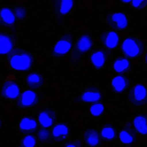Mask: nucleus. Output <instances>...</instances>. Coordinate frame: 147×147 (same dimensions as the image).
I'll list each match as a JSON object with an SVG mask.
<instances>
[{"instance_id": "nucleus-1", "label": "nucleus", "mask_w": 147, "mask_h": 147, "mask_svg": "<svg viewBox=\"0 0 147 147\" xmlns=\"http://www.w3.org/2000/svg\"><path fill=\"white\" fill-rule=\"evenodd\" d=\"M7 61L9 66L14 70L27 71L33 64V58L28 51L21 48H14L9 53Z\"/></svg>"}, {"instance_id": "nucleus-2", "label": "nucleus", "mask_w": 147, "mask_h": 147, "mask_svg": "<svg viewBox=\"0 0 147 147\" xmlns=\"http://www.w3.org/2000/svg\"><path fill=\"white\" fill-rule=\"evenodd\" d=\"M145 49L144 41L135 36L127 37L121 45L123 53L129 59L139 58L144 53Z\"/></svg>"}, {"instance_id": "nucleus-3", "label": "nucleus", "mask_w": 147, "mask_h": 147, "mask_svg": "<svg viewBox=\"0 0 147 147\" xmlns=\"http://www.w3.org/2000/svg\"><path fill=\"white\" fill-rule=\"evenodd\" d=\"M94 42L92 36L89 34L84 33L78 38L70 57L73 63L79 60L83 55L89 51L93 46Z\"/></svg>"}, {"instance_id": "nucleus-4", "label": "nucleus", "mask_w": 147, "mask_h": 147, "mask_svg": "<svg viewBox=\"0 0 147 147\" xmlns=\"http://www.w3.org/2000/svg\"><path fill=\"white\" fill-rule=\"evenodd\" d=\"M73 37L70 33L65 34L61 36L54 46L51 56L55 58L60 59L67 54L72 47Z\"/></svg>"}, {"instance_id": "nucleus-5", "label": "nucleus", "mask_w": 147, "mask_h": 147, "mask_svg": "<svg viewBox=\"0 0 147 147\" xmlns=\"http://www.w3.org/2000/svg\"><path fill=\"white\" fill-rule=\"evenodd\" d=\"M129 100L133 105L142 107L146 105V88L142 84H137L131 87L128 96Z\"/></svg>"}, {"instance_id": "nucleus-6", "label": "nucleus", "mask_w": 147, "mask_h": 147, "mask_svg": "<svg viewBox=\"0 0 147 147\" xmlns=\"http://www.w3.org/2000/svg\"><path fill=\"white\" fill-rule=\"evenodd\" d=\"M108 25L114 30L123 31L128 26V20L125 13L121 12L108 13L106 17Z\"/></svg>"}, {"instance_id": "nucleus-7", "label": "nucleus", "mask_w": 147, "mask_h": 147, "mask_svg": "<svg viewBox=\"0 0 147 147\" xmlns=\"http://www.w3.org/2000/svg\"><path fill=\"white\" fill-rule=\"evenodd\" d=\"M20 94V89L16 83L15 78L13 75H10L5 80L1 90V95L4 98L15 99Z\"/></svg>"}, {"instance_id": "nucleus-8", "label": "nucleus", "mask_w": 147, "mask_h": 147, "mask_svg": "<svg viewBox=\"0 0 147 147\" xmlns=\"http://www.w3.org/2000/svg\"><path fill=\"white\" fill-rule=\"evenodd\" d=\"M51 137L56 142H63L70 138L71 129L68 124L65 123H58L52 127Z\"/></svg>"}, {"instance_id": "nucleus-9", "label": "nucleus", "mask_w": 147, "mask_h": 147, "mask_svg": "<svg viewBox=\"0 0 147 147\" xmlns=\"http://www.w3.org/2000/svg\"><path fill=\"white\" fill-rule=\"evenodd\" d=\"M37 94L31 90L23 92L17 100V107L22 109H28L33 108L39 103Z\"/></svg>"}, {"instance_id": "nucleus-10", "label": "nucleus", "mask_w": 147, "mask_h": 147, "mask_svg": "<svg viewBox=\"0 0 147 147\" xmlns=\"http://www.w3.org/2000/svg\"><path fill=\"white\" fill-rule=\"evenodd\" d=\"M101 92L98 87L90 86L79 94L78 101L82 103H96L101 99Z\"/></svg>"}, {"instance_id": "nucleus-11", "label": "nucleus", "mask_w": 147, "mask_h": 147, "mask_svg": "<svg viewBox=\"0 0 147 147\" xmlns=\"http://www.w3.org/2000/svg\"><path fill=\"white\" fill-rule=\"evenodd\" d=\"M102 45L108 49L116 48L118 45L119 37L118 34L114 30H107L100 35Z\"/></svg>"}, {"instance_id": "nucleus-12", "label": "nucleus", "mask_w": 147, "mask_h": 147, "mask_svg": "<svg viewBox=\"0 0 147 147\" xmlns=\"http://www.w3.org/2000/svg\"><path fill=\"white\" fill-rule=\"evenodd\" d=\"M56 112L51 109H46L41 111L38 115V121L41 126L44 128L52 127L56 121Z\"/></svg>"}, {"instance_id": "nucleus-13", "label": "nucleus", "mask_w": 147, "mask_h": 147, "mask_svg": "<svg viewBox=\"0 0 147 147\" xmlns=\"http://www.w3.org/2000/svg\"><path fill=\"white\" fill-rule=\"evenodd\" d=\"M38 128V123L31 117H25L21 120L19 125V130L21 134L29 135L34 133Z\"/></svg>"}, {"instance_id": "nucleus-14", "label": "nucleus", "mask_w": 147, "mask_h": 147, "mask_svg": "<svg viewBox=\"0 0 147 147\" xmlns=\"http://www.w3.org/2000/svg\"><path fill=\"white\" fill-rule=\"evenodd\" d=\"M108 55L103 49H94L90 55V61L96 69H99L103 67L107 61Z\"/></svg>"}, {"instance_id": "nucleus-15", "label": "nucleus", "mask_w": 147, "mask_h": 147, "mask_svg": "<svg viewBox=\"0 0 147 147\" xmlns=\"http://www.w3.org/2000/svg\"><path fill=\"white\" fill-rule=\"evenodd\" d=\"M73 7V0H54V10L58 15L68 14Z\"/></svg>"}, {"instance_id": "nucleus-16", "label": "nucleus", "mask_w": 147, "mask_h": 147, "mask_svg": "<svg viewBox=\"0 0 147 147\" xmlns=\"http://www.w3.org/2000/svg\"><path fill=\"white\" fill-rule=\"evenodd\" d=\"M84 141L87 146L98 147L101 144V137L98 131L94 129H87L83 134Z\"/></svg>"}, {"instance_id": "nucleus-17", "label": "nucleus", "mask_w": 147, "mask_h": 147, "mask_svg": "<svg viewBox=\"0 0 147 147\" xmlns=\"http://www.w3.org/2000/svg\"><path fill=\"white\" fill-rule=\"evenodd\" d=\"M130 80L125 75L115 76L111 80V86L114 91L120 93L124 91L129 86Z\"/></svg>"}, {"instance_id": "nucleus-18", "label": "nucleus", "mask_w": 147, "mask_h": 147, "mask_svg": "<svg viewBox=\"0 0 147 147\" xmlns=\"http://www.w3.org/2000/svg\"><path fill=\"white\" fill-rule=\"evenodd\" d=\"M14 45V39L10 34L0 33V55L9 53Z\"/></svg>"}, {"instance_id": "nucleus-19", "label": "nucleus", "mask_w": 147, "mask_h": 147, "mask_svg": "<svg viewBox=\"0 0 147 147\" xmlns=\"http://www.w3.org/2000/svg\"><path fill=\"white\" fill-rule=\"evenodd\" d=\"M132 64L128 59L120 57L116 59L113 65L115 72L123 74L129 72L131 70Z\"/></svg>"}, {"instance_id": "nucleus-20", "label": "nucleus", "mask_w": 147, "mask_h": 147, "mask_svg": "<svg viewBox=\"0 0 147 147\" xmlns=\"http://www.w3.org/2000/svg\"><path fill=\"white\" fill-rule=\"evenodd\" d=\"M119 137L121 143L130 144L133 143L135 140L136 135L133 129L127 126L121 129L119 133Z\"/></svg>"}, {"instance_id": "nucleus-21", "label": "nucleus", "mask_w": 147, "mask_h": 147, "mask_svg": "<svg viewBox=\"0 0 147 147\" xmlns=\"http://www.w3.org/2000/svg\"><path fill=\"white\" fill-rule=\"evenodd\" d=\"M14 21V15L10 9L6 7L0 9V26L10 27Z\"/></svg>"}, {"instance_id": "nucleus-22", "label": "nucleus", "mask_w": 147, "mask_h": 147, "mask_svg": "<svg viewBox=\"0 0 147 147\" xmlns=\"http://www.w3.org/2000/svg\"><path fill=\"white\" fill-rule=\"evenodd\" d=\"M26 82L28 86L30 88L38 89L43 85L44 79L39 74L32 72L27 76Z\"/></svg>"}, {"instance_id": "nucleus-23", "label": "nucleus", "mask_w": 147, "mask_h": 147, "mask_svg": "<svg viewBox=\"0 0 147 147\" xmlns=\"http://www.w3.org/2000/svg\"><path fill=\"white\" fill-rule=\"evenodd\" d=\"M133 125L136 132L142 135H147V117L144 115L137 116L133 120Z\"/></svg>"}, {"instance_id": "nucleus-24", "label": "nucleus", "mask_w": 147, "mask_h": 147, "mask_svg": "<svg viewBox=\"0 0 147 147\" xmlns=\"http://www.w3.org/2000/svg\"><path fill=\"white\" fill-rule=\"evenodd\" d=\"M100 136L105 141L114 140L117 137L116 130L111 124H105L101 129Z\"/></svg>"}, {"instance_id": "nucleus-25", "label": "nucleus", "mask_w": 147, "mask_h": 147, "mask_svg": "<svg viewBox=\"0 0 147 147\" xmlns=\"http://www.w3.org/2000/svg\"><path fill=\"white\" fill-rule=\"evenodd\" d=\"M37 137L40 142L42 143L49 142L51 140V132L48 129L42 127L39 129L37 134Z\"/></svg>"}, {"instance_id": "nucleus-26", "label": "nucleus", "mask_w": 147, "mask_h": 147, "mask_svg": "<svg viewBox=\"0 0 147 147\" xmlns=\"http://www.w3.org/2000/svg\"><path fill=\"white\" fill-rule=\"evenodd\" d=\"M89 111L90 113L92 116L98 117L103 113L104 106L101 103H95L91 106Z\"/></svg>"}, {"instance_id": "nucleus-27", "label": "nucleus", "mask_w": 147, "mask_h": 147, "mask_svg": "<svg viewBox=\"0 0 147 147\" xmlns=\"http://www.w3.org/2000/svg\"><path fill=\"white\" fill-rule=\"evenodd\" d=\"M22 147H35L36 140L35 137L31 135H27L21 141Z\"/></svg>"}, {"instance_id": "nucleus-28", "label": "nucleus", "mask_w": 147, "mask_h": 147, "mask_svg": "<svg viewBox=\"0 0 147 147\" xmlns=\"http://www.w3.org/2000/svg\"><path fill=\"white\" fill-rule=\"evenodd\" d=\"M147 3V0H132L131 5L135 9L140 10L146 7Z\"/></svg>"}, {"instance_id": "nucleus-29", "label": "nucleus", "mask_w": 147, "mask_h": 147, "mask_svg": "<svg viewBox=\"0 0 147 147\" xmlns=\"http://www.w3.org/2000/svg\"><path fill=\"white\" fill-rule=\"evenodd\" d=\"M63 147H83L82 143L79 140H70L67 141L64 144Z\"/></svg>"}, {"instance_id": "nucleus-30", "label": "nucleus", "mask_w": 147, "mask_h": 147, "mask_svg": "<svg viewBox=\"0 0 147 147\" xmlns=\"http://www.w3.org/2000/svg\"><path fill=\"white\" fill-rule=\"evenodd\" d=\"M15 14L17 19H22L26 16V10L22 7H18L14 9Z\"/></svg>"}, {"instance_id": "nucleus-31", "label": "nucleus", "mask_w": 147, "mask_h": 147, "mask_svg": "<svg viewBox=\"0 0 147 147\" xmlns=\"http://www.w3.org/2000/svg\"><path fill=\"white\" fill-rule=\"evenodd\" d=\"M123 3H129L130 2L132 1V0H120Z\"/></svg>"}, {"instance_id": "nucleus-32", "label": "nucleus", "mask_w": 147, "mask_h": 147, "mask_svg": "<svg viewBox=\"0 0 147 147\" xmlns=\"http://www.w3.org/2000/svg\"><path fill=\"white\" fill-rule=\"evenodd\" d=\"M2 127V122L1 121V119H0V129H1V128Z\"/></svg>"}, {"instance_id": "nucleus-33", "label": "nucleus", "mask_w": 147, "mask_h": 147, "mask_svg": "<svg viewBox=\"0 0 147 147\" xmlns=\"http://www.w3.org/2000/svg\"><path fill=\"white\" fill-rule=\"evenodd\" d=\"M131 147V146H127V147Z\"/></svg>"}, {"instance_id": "nucleus-34", "label": "nucleus", "mask_w": 147, "mask_h": 147, "mask_svg": "<svg viewBox=\"0 0 147 147\" xmlns=\"http://www.w3.org/2000/svg\"></svg>"}]
</instances>
